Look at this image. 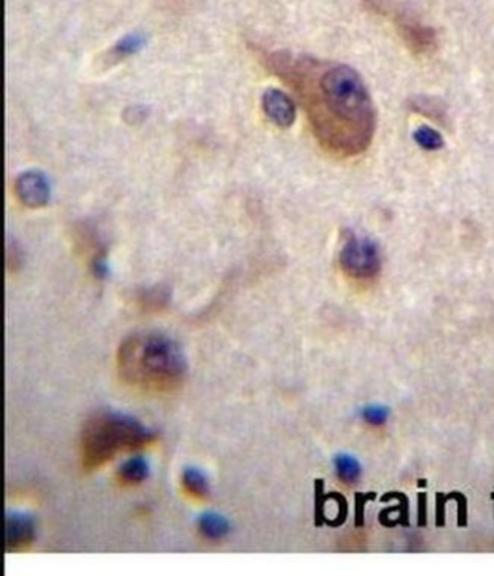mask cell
<instances>
[{"instance_id":"cell-10","label":"cell","mask_w":494,"mask_h":576,"mask_svg":"<svg viewBox=\"0 0 494 576\" xmlns=\"http://www.w3.org/2000/svg\"><path fill=\"white\" fill-rule=\"evenodd\" d=\"M199 533L210 540H219L230 533V523L218 513H204L198 520Z\"/></svg>"},{"instance_id":"cell-7","label":"cell","mask_w":494,"mask_h":576,"mask_svg":"<svg viewBox=\"0 0 494 576\" xmlns=\"http://www.w3.org/2000/svg\"><path fill=\"white\" fill-rule=\"evenodd\" d=\"M263 112L277 126L289 128L296 122L297 110L291 97L279 88H268L263 93Z\"/></svg>"},{"instance_id":"cell-8","label":"cell","mask_w":494,"mask_h":576,"mask_svg":"<svg viewBox=\"0 0 494 576\" xmlns=\"http://www.w3.org/2000/svg\"><path fill=\"white\" fill-rule=\"evenodd\" d=\"M148 476H150V464L142 456H134L132 460L125 461L117 471V478L122 484L125 485L142 484L145 482Z\"/></svg>"},{"instance_id":"cell-2","label":"cell","mask_w":494,"mask_h":576,"mask_svg":"<svg viewBox=\"0 0 494 576\" xmlns=\"http://www.w3.org/2000/svg\"><path fill=\"white\" fill-rule=\"evenodd\" d=\"M117 371L124 382L143 391H174L185 380L188 361L175 339L160 332H139L117 350Z\"/></svg>"},{"instance_id":"cell-11","label":"cell","mask_w":494,"mask_h":576,"mask_svg":"<svg viewBox=\"0 0 494 576\" xmlns=\"http://www.w3.org/2000/svg\"><path fill=\"white\" fill-rule=\"evenodd\" d=\"M334 470L338 478L345 484H354L362 475V465L349 453H340L334 458Z\"/></svg>"},{"instance_id":"cell-4","label":"cell","mask_w":494,"mask_h":576,"mask_svg":"<svg viewBox=\"0 0 494 576\" xmlns=\"http://www.w3.org/2000/svg\"><path fill=\"white\" fill-rule=\"evenodd\" d=\"M340 263L347 276L373 279L380 271V252L371 239L352 234L341 250Z\"/></svg>"},{"instance_id":"cell-3","label":"cell","mask_w":494,"mask_h":576,"mask_svg":"<svg viewBox=\"0 0 494 576\" xmlns=\"http://www.w3.org/2000/svg\"><path fill=\"white\" fill-rule=\"evenodd\" d=\"M157 440V432L136 416L114 409H101L88 416L81 432V462L95 471L117 455L141 451Z\"/></svg>"},{"instance_id":"cell-15","label":"cell","mask_w":494,"mask_h":576,"mask_svg":"<svg viewBox=\"0 0 494 576\" xmlns=\"http://www.w3.org/2000/svg\"><path fill=\"white\" fill-rule=\"evenodd\" d=\"M362 416L363 420L371 425V426H382V425L387 423L389 414H388V409L383 405L373 403V405L363 407Z\"/></svg>"},{"instance_id":"cell-14","label":"cell","mask_w":494,"mask_h":576,"mask_svg":"<svg viewBox=\"0 0 494 576\" xmlns=\"http://www.w3.org/2000/svg\"><path fill=\"white\" fill-rule=\"evenodd\" d=\"M168 297H169V292L166 291V288L155 286V288H151L150 291L142 294L141 303L146 309H163L168 305Z\"/></svg>"},{"instance_id":"cell-13","label":"cell","mask_w":494,"mask_h":576,"mask_svg":"<svg viewBox=\"0 0 494 576\" xmlns=\"http://www.w3.org/2000/svg\"><path fill=\"white\" fill-rule=\"evenodd\" d=\"M145 44V37L142 34L126 35L113 48L114 59H125L139 52Z\"/></svg>"},{"instance_id":"cell-1","label":"cell","mask_w":494,"mask_h":576,"mask_svg":"<svg viewBox=\"0 0 494 576\" xmlns=\"http://www.w3.org/2000/svg\"><path fill=\"white\" fill-rule=\"evenodd\" d=\"M277 72L300 88L323 145L341 154L365 150L374 133V108L362 78L345 64H321L274 55Z\"/></svg>"},{"instance_id":"cell-5","label":"cell","mask_w":494,"mask_h":576,"mask_svg":"<svg viewBox=\"0 0 494 576\" xmlns=\"http://www.w3.org/2000/svg\"><path fill=\"white\" fill-rule=\"evenodd\" d=\"M15 192L20 201L31 208L43 207L50 198L48 178L39 170H28L20 175L15 183Z\"/></svg>"},{"instance_id":"cell-12","label":"cell","mask_w":494,"mask_h":576,"mask_svg":"<svg viewBox=\"0 0 494 576\" xmlns=\"http://www.w3.org/2000/svg\"><path fill=\"white\" fill-rule=\"evenodd\" d=\"M414 141L422 146L423 150L436 151L444 146V139L438 131L431 126L422 125L414 133Z\"/></svg>"},{"instance_id":"cell-6","label":"cell","mask_w":494,"mask_h":576,"mask_svg":"<svg viewBox=\"0 0 494 576\" xmlns=\"http://www.w3.org/2000/svg\"><path fill=\"white\" fill-rule=\"evenodd\" d=\"M35 538L34 518L26 513H6L5 547L15 553L30 547Z\"/></svg>"},{"instance_id":"cell-9","label":"cell","mask_w":494,"mask_h":576,"mask_svg":"<svg viewBox=\"0 0 494 576\" xmlns=\"http://www.w3.org/2000/svg\"><path fill=\"white\" fill-rule=\"evenodd\" d=\"M181 484L192 498L204 499L209 496L210 484L207 476L198 467H188L181 476Z\"/></svg>"}]
</instances>
